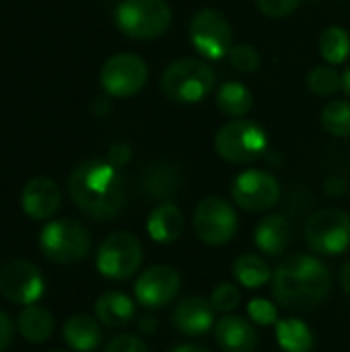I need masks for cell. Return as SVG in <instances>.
<instances>
[{
	"label": "cell",
	"mask_w": 350,
	"mask_h": 352,
	"mask_svg": "<svg viewBox=\"0 0 350 352\" xmlns=\"http://www.w3.org/2000/svg\"><path fill=\"white\" fill-rule=\"evenodd\" d=\"M116 23L132 39H155L169 29L171 8L165 0H122L116 8Z\"/></svg>",
	"instance_id": "cell-4"
},
{
	"label": "cell",
	"mask_w": 350,
	"mask_h": 352,
	"mask_svg": "<svg viewBox=\"0 0 350 352\" xmlns=\"http://www.w3.org/2000/svg\"><path fill=\"white\" fill-rule=\"evenodd\" d=\"M233 202L245 212H264L272 208L281 198L278 179L260 169H248L239 173L231 186Z\"/></svg>",
	"instance_id": "cell-12"
},
{
	"label": "cell",
	"mask_w": 350,
	"mask_h": 352,
	"mask_svg": "<svg viewBox=\"0 0 350 352\" xmlns=\"http://www.w3.org/2000/svg\"><path fill=\"white\" fill-rule=\"evenodd\" d=\"M332 278L326 264L314 256L287 258L272 274V293L281 307L307 311L322 305L330 295Z\"/></svg>",
	"instance_id": "cell-2"
},
{
	"label": "cell",
	"mask_w": 350,
	"mask_h": 352,
	"mask_svg": "<svg viewBox=\"0 0 350 352\" xmlns=\"http://www.w3.org/2000/svg\"><path fill=\"white\" fill-rule=\"evenodd\" d=\"M215 148L229 163H250L266 153L268 134L260 124L237 118L217 132Z\"/></svg>",
	"instance_id": "cell-5"
},
{
	"label": "cell",
	"mask_w": 350,
	"mask_h": 352,
	"mask_svg": "<svg viewBox=\"0 0 350 352\" xmlns=\"http://www.w3.org/2000/svg\"><path fill=\"white\" fill-rule=\"evenodd\" d=\"M12 340V322L8 320L6 314L0 311V352L6 351Z\"/></svg>",
	"instance_id": "cell-36"
},
{
	"label": "cell",
	"mask_w": 350,
	"mask_h": 352,
	"mask_svg": "<svg viewBox=\"0 0 350 352\" xmlns=\"http://www.w3.org/2000/svg\"><path fill=\"white\" fill-rule=\"evenodd\" d=\"M276 342L285 352H311L314 332L297 318L276 322Z\"/></svg>",
	"instance_id": "cell-25"
},
{
	"label": "cell",
	"mask_w": 350,
	"mask_h": 352,
	"mask_svg": "<svg viewBox=\"0 0 350 352\" xmlns=\"http://www.w3.org/2000/svg\"><path fill=\"white\" fill-rule=\"evenodd\" d=\"M149 76L146 62L130 52L111 56L101 68V87L107 95L124 99L138 93Z\"/></svg>",
	"instance_id": "cell-11"
},
{
	"label": "cell",
	"mask_w": 350,
	"mask_h": 352,
	"mask_svg": "<svg viewBox=\"0 0 350 352\" xmlns=\"http://www.w3.org/2000/svg\"><path fill=\"white\" fill-rule=\"evenodd\" d=\"M194 231L206 245H225L237 231V214L227 200L208 196L194 210Z\"/></svg>",
	"instance_id": "cell-10"
},
{
	"label": "cell",
	"mask_w": 350,
	"mask_h": 352,
	"mask_svg": "<svg viewBox=\"0 0 350 352\" xmlns=\"http://www.w3.org/2000/svg\"><path fill=\"white\" fill-rule=\"evenodd\" d=\"M320 54L330 66L344 64L350 56V35L342 27H328L320 35Z\"/></svg>",
	"instance_id": "cell-27"
},
{
	"label": "cell",
	"mask_w": 350,
	"mask_h": 352,
	"mask_svg": "<svg viewBox=\"0 0 350 352\" xmlns=\"http://www.w3.org/2000/svg\"><path fill=\"white\" fill-rule=\"evenodd\" d=\"M95 316L109 328H122L134 318V303L124 293H103L95 303Z\"/></svg>",
	"instance_id": "cell-20"
},
{
	"label": "cell",
	"mask_w": 350,
	"mask_h": 352,
	"mask_svg": "<svg viewBox=\"0 0 350 352\" xmlns=\"http://www.w3.org/2000/svg\"><path fill=\"white\" fill-rule=\"evenodd\" d=\"M215 89L212 68L196 58L171 62L161 76V91L175 103H198Z\"/></svg>",
	"instance_id": "cell-3"
},
{
	"label": "cell",
	"mask_w": 350,
	"mask_h": 352,
	"mask_svg": "<svg viewBox=\"0 0 350 352\" xmlns=\"http://www.w3.org/2000/svg\"><path fill=\"white\" fill-rule=\"evenodd\" d=\"M179 184H182L179 171L173 165L159 163V165L149 167V171L142 179V190L153 200H167L177 192Z\"/></svg>",
	"instance_id": "cell-22"
},
{
	"label": "cell",
	"mask_w": 350,
	"mask_h": 352,
	"mask_svg": "<svg viewBox=\"0 0 350 352\" xmlns=\"http://www.w3.org/2000/svg\"><path fill=\"white\" fill-rule=\"evenodd\" d=\"M64 340L76 352H91L101 342V328L89 316H72L64 324Z\"/></svg>",
	"instance_id": "cell-21"
},
{
	"label": "cell",
	"mask_w": 350,
	"mask_h": 352,
	"mask_svg": "<svg viewBox=\"0 0 350 352\" xmlns=\"http://www.w3.org/2000/svg\"><path fill=\"white\" fill-rule=\"evenodd\" d=\"M208 301L215 307V311L229 314V311H233L241 303V293H239V289L235 285L223 283V285L215 287V291H212V295H210Z\"/></svg>",
	"instance_id": "cell-31"
},
{
	"label": "cell",
	"mask_w": 350,
	"mask_h": 352,
	"mask_svg": "<svg viewBox=\"0 0 350 352\" xmlns=\"http://www.w3.org/2000/svg\"><path fill=\"white\" fill-rule=\"evenodd\" d=\"M229 60H231V66L239 72H256L260 68V54L254 45H248V43L233 45L229 52Z\"/></svg>",
	"instance_id": "cell-30"
},
{
	"label": "cell",
	"mask_w": 350,
	"mask_h": 352,
	"mask_svg": "<svg viewBox=\"0 0 350 352\" xmlns=\"http://www.w3.org/2000/svg\"><path fill=\"white\" fill-rule=\"evenodd\" d=\"M233 274L245 289H260L270 278V266L260 256L243 254L233 262Z\"/></svg>",
	"instance_id": "cell-26"
},
{
	"label": "cell",
	"mask_w": 350,
	"mask_h": 352,
	"mask_svg": "<svg viewBox=\"0 0 350 352\" xmlns=\"http://www.w3.org/2000/svg\"><path fill=\"white\" fill-rule=\"evenodd\" d=\"M140 241L126 231H118L105 237L97 252V270L101 272V276L111 280H124L132 276L140 268Z\"/></svg>",
	"instance_id": "cell-9"
},
{
	"label": "cell",
	"mask_w": 350,
	"mask_h": 352,
	"mask_svg": "<svg viewBox=\"0 0 350 352\" xmlns=\"http://www.w3.org/2000/svg\"><path fill=\"white\" fill-rule=\"evenodd\" d=\"M322 126L332 136L350 138V101H330L322 111Z\"/></svg>",
	"instance_id": "cell-28"
},
{
	"label": "cell",
	"mask_w": 350,
	"mask_h": 352,
	"mask_svg": "<svg viewBox=\"0 0 350 352\" xmlns=\"http://www.w3.org/2000/svg\"><path fill=\"white\" fill-rule=\"evenodd\" d=\"M342 89H344V93L350 97V66L342 72Z\"/></svg>",
	"instance_id": "cell-41"
},
{
	"label": "cell",
	"mask_w": 350,
	"mask_h": 352,
	"mask_svg": "<svg viewBox=\"0 0 350 352\" xmlns=\"http://www.w3.org/2000/svg\"><path fill=\"white\" fill-rule=\"evenodd\" d=\"M248 316L258 326H270L278 322V309L272 301L256 297L248 303Z\"/></svg>",
	"instance_id": "cell-32"
},
{
	"label": "cell",
	"mask_w": 350,
	"mask_h": 352,
	"mask_svg": "<svg viewBox=\"0 0 350 352\" xmlns=\"http://www.w3.org/2000/svg\"><path fill=\"white\" fill-rule=\"evenodd\" d=\"M173 352H210L208 349H204V346H198V344H182V346H177Z\"/></svg>",
	"instance_id": "cell-40"
},
{
	"label": "cell",
	"mask_w": 350,
	"mask_h": 352,
	"mask_svg": "<svg viewBox=\"0 0 350 352\" xmlns=\"http://www.w3.org/2000/svg\"><path fill=\"white\" fill-rule=\"evenodd\" d=\"M307 245L324 256H338L350 245V217L338 208L318 210L305 225Z\"/></svg>",
	"instance_id": "cell-7"
},
{
	"label": "cell",
	"mask_w": 350,
	"mask_h": 352,
	"mask_svg": "<svg viewBox=\"0 0 350 352\" xmlns=\"http://www.w3.org/2000/svg\"><path fill=\"white\" fill-rule=\"evenodd\" d=\"M252 103H254L252 91L243 82L227 80L217 91V107H219V111L233 118V120L243 118L252 109Z\"/></svg>",
	"instance_id": "cell-24"
},
{
	"label": "cell",
	"mask_w": 350,
	"mask_h": 352,
	"mask_svg": "<svg viewBox=\"0 0 350 352\" xmlns=\"http://www.w3.org/2000/svg\"><path fill=\"white\" fill-rule=\"evenodd\" d=\"M254 237H256V245L260 248V252L268 256H281L291 243L293 229L287 217L270 214L258 225Z\"/></svg>",
	"instance_id": "cell-19"
},
{
	"label": "cell",
	"mask_w": 350,
	"mask_h": 352,
	"mask_svg": "<svg viewBox=\"0 0 350 352\" xmlns=\"http://www.w3.org/2000/svg\"><path fill=\"white\" fill-rule=\"evenodd\" d=\"M307 87L311 93L328 97L334 95L338 89H342V74L334 66H316L307 74Z\"/></svg>",
	"instance_id": "cell-29"
},
{
	"label": "cell",
	"mask_w": 350,
	"mask_h": 352,
	"mask_svg": "<svg viewBox=\"0 0 350 352\" xmlns=\"http://www.w3.org/2000/svg\"><path fill=\"white\" fill-rule=\"evenodd\" d=\"M52 352H64V351H52Z\"/></svg>",
	"instance_id": "cell-42"
},
{
	"label": "cell",
	"mask_w": 350,
	"mask_h": 352,
	"mask_svg": "<svg viewBox=\"0 0 350 352\" xmlns=\"http://www.w3.org/2000/svg\"><path fill=\"white\" fill-rule=\"evenodd\" d=\"M258 8L270 19H283L297 10L301 0H256Z\"/></svg>",
	"instance_id": "cell-33"
},
{
	"label": "cell",
	"mask_w": 350,
	"mask_h": 352,
	"mask_svg": "<svg viewBox=\"0 0 350 352\" xmlns=\"http://www.w3.org/2000/svg\"><path fill=\"white\" fill-rule=\"evenodd\" d=\"M146 231H149L151 239L157 241V243H173L184 233V214H182V210L171 202L159 204L149 214Z\"/></svg>",
	"instance_id": "cell-18"
},
{
	"label": "cell",
	"mask_w": 350,
	"mask_h": 352,
	"mask_svg": "<svg viewBox=\"0 0 350 352\" xmlns=\"http://www.w3.org/2000/svg\"><path fill=\"white\" fill-rule=\"evenodd\" d=\"M19 332L25 340L33 344H41L54 332V318L45 307L25 305V309L19 316Z\"/></svg>",
	"instance_id": "cell-23"
},
{
	"label": "cell",
	"mask_w": 350,
	"mask_h": 352,
	"mask_svg": "<svg viewBox=\"0 0 350 352\" xmlns=\"http://www.w3.org/2000/svg\"><path fill=\"white\" fill-rule=\"evenodd\" d=\"M179 287H182V278L175 268L153 266L138 276L134 293L140 305L155 309L173 301L179 293Z\"/></svg>",
	"instance_id": "cell-14"
},
{
	"label": "cell",
	"mask_w": 350,
	"mask_h": 352,
	"mask_svg": "<svg viewBox=\"0 0 350 352\" xmlns=\"http://www.w3.org/2000/svg\"><path fill=\"white\" fill-rule=\"evenodd\" d=\"M190 41L200 56L219 60L233 47V29L223 12L215 8H202L190 23Z\"/></svg>",
	"instance_id": "cell-8"
},
{
	"label": "cell",
	"mask_w": 350,
	"mask_h": 352,
	"mask_svg": "<svg viewBox=\"0 0 350 352\" xmlns=\"http://www.w3.org/2000/svg\"><path fill=\"white\" fill-rule=\"evenodd\" d=\"M68 192L83 212L99 221L118 217L126 202L124 182L118 167L99 159L83 161L72 169Z\"/></svg>",
	"instance_id": "cell-1"
},
{
	"label": "cell",
	"mask_w": 350,
	"mask_h": 352,
	"mask_svg": "<svg viewBox=\"0 0 350 352\" xmlns=\"http://www.w3.org/2000/svg\"><path fill=\"white\" fill-rule=\"evenodd\" d=\"M23 212L35 221L50 219L60 208V190L54 179L50 177H33L25 184L21 194Z\"/></svg>",
	"instance_id": "cell-15"
},
{
	"label": "cell",
	"mask_w": 350,
	"mask_h": 352,
	"mask_svg": "<svg viewBox=\"0 0 350 352\" xmlns=\"http://www.w3.org/2000/svg\"><path fill=\"white\" fill-rule=\"evenodd\" d=\"M39 248L43 256L56 264H74L89 256L91 237L83 225L70 219L47 223L39 233Z\"/></svg>",
	"instance_id": "cell-6"
},
{
	"label": "cell",
	"mask_w": 350,
	"mask_h": 352,
	"mask_svg": "<svg viewBox=\"0 0 350 352\" xmlns=\"http://www.w3.org/2000/svg\"><path fill=\"white\" fill-rule=\"evenodd\" d=\"M344 182L340 179V177H332V179H328L326 182V192L328 194H334V196H338V194H342L344 192Z\"/></svg>",
	"instance_id": "cell-38"
},
{
	"label": "cell",
	"mask_w": 350,
	"mask_h": 352,
	"mask_svg": "<svg viewBox=\"0 0 350 352\" xmlns=\"http://www.w3.org/2000/svg\"><path fill=\"white\" fill-rule=\"evenodd\" d=\"M130 146L128 144H116L111 151H109V157H107V161L111 163V165H116V167H122V165H126L128 161H130Z\"/></svg>",
	"instance_id": "cell-35"
},
{
	"label": "cell",
	"mask_w": 350,
	"mask_h": 352,
	"mask_svg": "<svg viewBox=\"0 0 350 352\" xmlns=\"http://www.w3.org/2000/svg\"><path fill=\"white\" fill-rule=\"evenodd\" d=\"M0 293L17 305H35L45 293L39 268L29 260H12L0 270Z\"/></svg>",
	"instance_id": "cell-13"
},
{
	"label": "cell",
	"mask_w": 350,
	"mask_h": 352,
	"mask_svg": "<svg viewBox=\"0 0 350 352\" xmlns=\"http://www.w3.org/2000/svg\"><path fill=\"white\" fill-rule=\"evenodd\" d=\"M215 324V307L200 297H188L177 303L173 311V326L188 336H200Z\"/></svg>",
	"instance_id": "cell-17"
},
{
	"label": "cell",
	"mask_w": 350,
	"mask_h": 352,
	"mask_svg": "<svg viewBox=\"0 0 350 352\" xmlns=\"http://www.w3.org/2000/svg\"><path fill=\"white\" fill-rule=\"evenodd\" d=\"M105 352H149V349L140 338L132 334H122L107 344Z\"/></svg>",
	"instance_id": "cell-34"
},
{
	"label": "cell",
	"mask_w": 350,
	"mask_h": 352,
	"mask_svg": "<svg viewBox=\"0 0 350 352\" xmlns=\"http://www.w3.org/2000/svg\"><path fill=\"white\" fill-rule=\"evenodd\" d=\"M215 338L221 351L225 352H254L258 346L256 328L239 316H225L219 320Z\"/></svg>",
	"instance_id": "cell-16"
},
{
	"label": "cell",
	"mask_w": 350,
	"mask_h": 352,
	"mask_svg": "<svg viewBox=\"0 0 350 352\" xmlns=\"http://www.w3.org/2000/svg\"><path fill=\"white\" fill-rule=\"evenodd\" d=\"M340 285H342L344 293L350 295V262L349 264H344L342 270H340Z\"/></svg>",
	"instance_id": "cell-39"
},
{
	"label": "cell",
	"mask_w": 350,
	"mask_h": 352,
	"mask_svg": "<svg viewBox=\"0 0 350 352\" xmlns=\"http://www.w3.org/2000/svg\"><path fill=\"white\" fill-rule=\"evenodd\" d=\"M138 330L142 334H155L157 332V318L155 316H144L138 322Z\"/></svg>",
	"instance_id": "cell-37"
}]
</instances>
